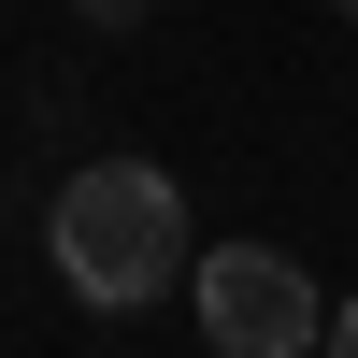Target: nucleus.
<instances>
[{"label":"nucleus","instance_id":"f257e3e1","mask_svg":"<svg viewBox=\"0 0 358 358\" xmlns=\"http://www.w3.org/2000/svg\"><path fill=\"white\" fill-rule=\"evenodd\" d=\"M43 258H57V287H72L86 315H143L172 273H187V187H172L158 158H86V172H57Z\"/></svg>","mask_w":358,"mask_h":358},{"label":"nucleus","instance_id":"f03ea898","mask_svg":"<svg viewBox=\"0 0 358 358\" xmlns=\"http://www.w3.org/2000/svg\"><path fill=\"white\" fill-rule=\"evenodd\" d=\"M187 315H201L215 358H301V344H330V301H315V273H301L287 244H215V258H187Z\"/></svg>","mask_w":358,"mask_h":358},{"label":"nucleus","instance_id":"7ed1b4c3","mask_svg":"<svg viewBox=\"0 0 358 358\" xmlns=\"http://www.w3.org/2000/svg\"><path fill=\"white\" fill-rule=\"evenodd\" d=\"M158 0H72V29H143Z\"/></svg>","mask_w":358,"mask_h":358},{"label":"nucleus","instance_id":"20e7f679","mask_svg":"<svg viewBox=\"0 0 358 358\" xmlns=\"http://www.w3.org/2000/svg\"><path fill=\"white\" fill-rule=\"evenodd\" d=\"M330 344H344V358H358V301H330Z\"/></svg>","mask_w":358,"mask_h":358},{"label":"nucleus","instance_id":"39448f33","mask_svg":"<svg viewBox=\"0 0 358 358\" xmlns=\"http://www.w3.org/2000/svg\"><path fill=\"white\" fill-rule=\"evenodd\" d=\"M330 15H344V29H358V0H330Z\"/></svg>","mask_w":358,"mask_h":358}]
</instances>
